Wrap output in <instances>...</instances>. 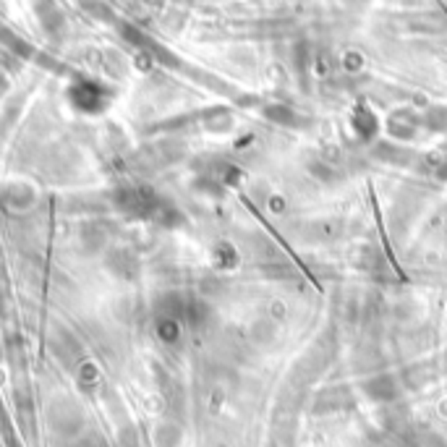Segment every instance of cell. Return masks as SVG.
Returning <instances> with one entry per match:
<instances>
[{
    "mask_svg": "<svg viewBox=\"0 0 447 447\" xmlns=\"http://www.w3.org/2000/svg\"><path fill=\"white\" fill-rule=\"evenodd\" d=\"M3 202L14 207V210H26L29 204H34V188L26 186V183H11L3 191Z\"/></svg>",
    "mask_w": 447,
    "mask_h": 447,
    "instance_id": "cell-2",
    "label": "cell"
},
{
    "mask_svg": "<svg viewBox=\"0 0 447 447\" xmlns=\"http://www.w3.org/2000/svg\"><path fill=\"white\" fill-rule=\"evenodd\" d=\"M115 204H118V210L131 215V217H160V212L165 207L155 196V191L144 186H129L115 191Z\"/></svg>",
    "mask_w": 447,
    "mask_h": 447,
    "instance_id": "cell-1",
    "label": "cell"
}]
</instances>
